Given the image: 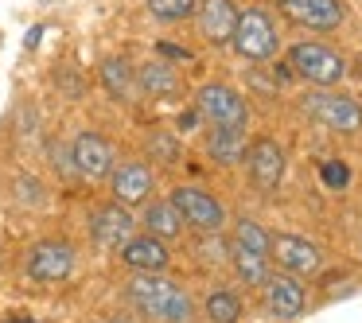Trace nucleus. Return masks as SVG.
<instances>
[{"label": "nucleus", "instance_id": "f257e3e1", "mask_svg": "<svg viewBox=\"0 0 362 323\" xmlns=\"http://www.w3.org/2000/svg\"><path fill=\"white\" fill-rule=\"evenodd\" d=\"M125 300L148 323H195L191 292L164 273H133L125 284Z\"/></svg>", "mask_w": 362, "mask_h": 323}, {"label": "nucleus", "instance_id": "f03ea898", "mask_svg": "<svg viewBox=\"0 0 362 323\" xmlns=\"http://www.w3.org/2000/svg\"><path fill=\"white\" fill-rule=\"evenodd\" d=\"M230 47L245 59V63H269L281 51V32H276V20L265 8H245L238 12L234 24V40Z\"/></svg>", "mask_w": 362, "mask_h": 323}, {"label": "nucleus", "instance_id": "7ed1b4c3", "mask_svg": "<svg viewBox=\"0 0 362 323\" xmlns=\"http://www.w3.org/2000/svg\"><path fill=\"white\" fill-rule=\"evenodd\" d=\"M288 66L296 78L312 82V86H335V82L346 78V59L339 55L335 47L327 43H315V40H304L288 51Z\"/></svg>", "mask_w": 362, "mask_h": 323}, {"label": "nucleus", "instance_id": "20e7f679", "mask_svg": "<svg viewBox=\"0 0 362 323\" xmlns=\"http://www.w3.org/2000/svg\"><path fill=\"white\" fill-rule=\"evenodd\" d=\"M304 113L320 121L331 133H362V105L351 94H335L327 86H315V94H304Z\"/></svg>", "mask_w": 362, "mask_h": 323}, {"label": "nucleus", "instance_id": "39448f33", "mask_svg": "<svg viewBox=\"0 0 362 323\" xmlns=\"http://www.w3.org/2000/svg\"><path fill=\"white\" fill-rule=\"evenodd\" d=\"M172 203L180 211V218L187 222V230H195V234H222L226 230V206L206 187L180 183V187H172Z\"/></svg>", "mask_w": 362, "mask_h": 323}, {"label": "nucleus", "instance_id": "423d86ee", "mask_svg": "<svg viewBox=\"0 0 362 323\" xmlns=\"http://www.w3.org/2000/svg\"><path fill=\"white\" fill-rule=\"evenodd\" d=\"M195 110L206 125H226V129H245L250 125V102L226 82H206L195 94Z\"/></svg>", "mask_w": 362, "mask_h": 323}, {"label": "nucleus", "instance_id": "0eeeda50", "mask_svg": "<svg viewBox=\"0 0 362 323\" xmlns=\"http://www.w3.org/2000/svg\"><path fill=\"white\" fill-rule=\"evenodd\" d=\"M74 273V245L66 237H43L24 261V276L35 284H59Z\"/></svg>", "mask_w": 362, "mask_h": 323}, {"label": "nucleus", "instance_id": "6e6552de", "mask_svg": "<svg viewBox=\"0 0 362 323\" xmlns=\"http://www.w3.org/2000/svg\"><path fill=\"white\" fill-rule=\"evenodd\" d=\"M269 261H276V269H281V273L315 276L323 269V249L315 242H308V237H300V234H273Z\"/></svg>", "mask_w": 362, "mask_h": 323}, {"label": "nucleus", "instance_id": "1a4fd4ad", "mask_svg": "<svg viewBox=\"0 0 362 323\" xmlns=\"http://www.w3.org/2000/svg\"><path fill=\"white\" fill-rule=\"evenodd\" d=\"M245 172H250V183L257 191H276L284 180V148L281 141H273V136H253L250 148H245Z\"/></svg>", "mask_w": 362, "mask_h": 323}, {"label": "nucleus", "instance_id": "9d476101", "mask_svg": "<svg viewBox=\"0 0 362 323\" xmlns=\"http://www.w3.org/2000/svg\"><path fill=\"white\" fill-rule=\"evenodd\" d=\"M156 191V172L144 160H121L110 172V195L121 206H144Z\"/></svg>", "mask_w": 362, "mask_h": 323}, {"label": "nucleus", "instance_id": "9b49d317", "mask_svg": "<svg viewBox=\"0 0 362 323\" xmlns=\"http://www.w3.org/2000/svg\"><path fill=\"white\" fill-rule=\"evenodd\" d=\"M276 8L288 24L308 28V32H335L346 20V8L339 0H276Z\"/></svg>", "mask_w": 362, "mask_h": 323}, {"label": "nucleus", "instance_id": "f8f14e48", "mask_svg": "<svg viewBox=\"0 0 362 323\" xmlns=\"http://www.w3.org/2000/svg\"><path fill=\"white\" fill-rule=\"evenodd\" d=\"M71 156H74V168H78L82 180H110V172L117 168V148H113V141H105L94 129L74 136Z\"/></svg>", "mask_w": 362, "mask_h": 323}, {"label": "nucleus", "instance_id": "ddd939ff", "mask_svg": "<svg viewBox=\"0 0 362 323\" xmlns=\"http://www.w3.org/2000/svg\"><path fill=\"white\" fill-rule=\"evenodd\" d=\"M133 234H136V218L129 214V206H121L117 199L94 206V214H90V237H94L102 249H117V245H125Z\"/></svg>", "mask_w": 362, "mask_h": 323}, {"label": "nucleus", "instance_id": "4468645a", "mask_svg": "<svg viewBox=\"0 0 362 323\" xmlns=\"http://www.w3.org/2000/svg\"><path fill=\"white\" fill-rule=\"evenodd\" d=\"M261 292H265V312L273 319H300L308 307V288L292 273H273Z\"/></svg>", "mask_w": 362, "mask_h": 323}, {"label": "nucleus", "instance_id": "2eb2a0df", "mask_svg": "<svg viewBox=\"0 0 362 323\" xmlns=\"http://www.w3.org/2000/svg\"><path fill=\"white\" fill-rule=\"evenodd\" d=\"M121 265L133 269V273H164L172 265V253H168V242L152 234H133L125 245H117Z\"/></svg>", "mask_w": 362, "mask_h": 323}, {"label": "nucleus", "instance_id": "dca6fc26", "mask_svg": "<svg viewBox=\"0 0 362 323\" xmlns=\"http://www.w3.org/2000/svg\"><path fill=\"white\" fill-rule=\"evenodd\" d=\"M199 35L214 47H226L234 40V24H238V8L234 0H199Z\"/></svg>", "mask_w": 362, "mask_h": 323}, {"label": "nucleus", "instance_id": "f3484780", "mask_svg": "<svg viewBox=\"0 0 362 323\" xmlns=\"http://www.w3.org/2000/svg\"><path fill=\"white\" fill-rule=\"evenodd\" d=\"M136 90H141L144 98L164 102V98L183 94V78L175 74V66L168 63V59H148V63L136 66Z\"/></svg>", "mask_w": 362, "mask_h": 323}, {"label": "nucleus", "instance_id": "a211bd4d", "mask_svg": "<svg viewBox=\"0 0 362 323\" xmlns=\"http://www.w3.org/2000/svg\"><path fill=\"white\" fill-rule=\"evenodd\" d=\"M245 148H250V136L245 129H226V125H211L203 136V152L222 168H234L245 160Z\"/></svg>", "mask_w": 362, "mask_h": 323}, {"label": "nucleus", "instance_id": "6ab92c4d", "mask_svg": "<svg viewBox=\"0 0 362 323\" xmlns=\"http://www.w3.org/2000/svg\"><path fill=\"white\" fill-rule=\"evenodd\" d=\"M141 226H144V234L160 237V242H175V237H183L187 222L180 218L172 199H148V203H144V214H141Z\"/></svg>", "mask_w": 362, "mask_h": 323}, {"label": "nucleus", "instance_id": "aec40b11", "mask_svg": "<svg viewBox=\"0 0 362 323\" xmlns=\"http://www.w3.org/2000/svg\"><path fill=\"white\" fill-rule=\"evenodd\" d=\"M230 269L238 273V281L245 288H265V281L273 276V261L265 253H253V249H242V245L230 242Z\"/></svg>", "mask_w": 362, "mask_h": 323}, {"label": "nucleus", "instance_id": "412c9836", "mask_svg": "<svg viewBox=\"0 0 362 323\" xmlns=\"http://www.w3.org/2000/svg\"><path fill=\"white\" fill-rule=\"evenodd\" d=\"M98 78H102L105 94L113 98V102H133L141 90H136V71L129 66V59H105L102 71H98Z\"/></svg>", "mask_w": 362, "mask_h": 323}, {"label": "nucleus", "instance_id": "4be33fe9", "mask_svg": "<svg viewBox=\"0 0 362 323\" xmlns=\"http://www.w3.org/2000/svg\"><path fill=\"white\" fill-rule=\"evenodd\" d=\"M203 312L211 323H242V296L230 288H214V292H206Z\"/></svg>", "mask_w": 362, "mask_h": 323}, {"label": "nucleus", "instance_id": "5701e85b", "mask_svg": "<svg viewBox=\"0 0 362 323\" xmlns=\"http://www.w3.org/2000/svg\"><path fill=\"white\" fill-rule=\"evenodd\" d=\"M144 152H148V160H152V164H160V168H175V164H180V156H183L175 133H164V129H152V133L144 136Z\"/></svg>", "mask_w": 362, "mask_h": 323}, {"label": "nucleus", "instance_id": "b1692460", "mask_svg": "<svg viewBox=\"0 0 362 323\" xmlns=\"http://www.w3.org/2000/svg\"><path fill=\"white\" fill-rule=\"evenodd\" d=\"M234 245H242V249H253V253H265V257H269L273 234H269L261 222H253V218H238V222H234Z\"/></svg>", "mask_w": 362, "mask_h": 323}, {"label": "nucleus", "instance_id": "393cba45", "mask_svg": "<svg viewBox=\"0 0 362 323\" xmlns=\"http://www.w3.org/2000/svg\"><path fill=\"white\" fill-rule=\"evenodd\" d=\"M148 12L164 24H180V20H191L199 12V0H148Z\"/></svg>", "mask_w": 362, "mask_h": 323}, {"label": "nucleus", "instance_id": "a878e982", "mask_svg": "<svg viewBox=\"0 0 362 323\" xmlns=\"http://www.w3.org/2000/svg\"><path fill=\"white\" fill-rule=\"evenodd\" d=\"M195 257L203 261V265H230V245L222 242L218 234H199V249H195Z\"/></svg>", "mask_w": 362, "mask_h": 323}, {"label": "nucleus", "instance_id": "bb28decb", "mask_svg": "<svg viewBox=\"0 0 362 323\" xmlns=\"http://www.w3.org/2000/svg\"><path fill=\"white\" fill-rule=\"evenodd\" d=\"M320 180H323V187L343 191L346 183H351V168H346L343 160H323V164H320Z\"/></svg>", "mask_w": 362, "mask_h": 323}, {"label": "nucleus", "instance_id": "cd10ccee", "mask_svg": "<svg viewBox=\"0 0 362 323\" xmlns=\"http://www.w3.org/2000/svg\"><path fill=\"white\" fill-rule=\"evenodd\" d=\"M156 51H160V59H175V63H187V59H191V51L187 47H175V43H156Z\"/></svg>", "mask_w": 362, "mask_h": 323}, {"label": "nucleus", "instance_id": "c85d7f7f", "mask_svg": "<svg viewBox=\"0 0 362 323\" xmlns=\"http://www.w3.org/2000/svg\"><path fill=\"white\" fill-rule=\"evenodd\" d=\"M199 121H203V117H199V110L191 105L187 113H180V125H175V129H180V133H191V129H199Z\"/></svg>", "mask_w": 362, "mask_h": 323}, {"label": "nucleus", "instance_id": "c756f323", "mask_svg": "<svg viewBox=\"0 0 362 323\" xmlns=\"http://www.w3.org/2000/svg\"><path fill=\"white\" fill-rule=\"evenodd\" d=\"M4 323H35V319H24V315H12V319H4Z\"/></svg>", "mask_w": 362, "mask_h": 323}]
</instances>
